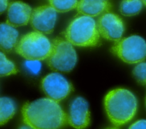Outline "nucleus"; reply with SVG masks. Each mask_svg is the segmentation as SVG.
I'll return each mask as SVG.
<instances>
[{
    "instance_id": "nucleus-1",
    "label": "nucleus",
    "mask_w": 146,
    "mask_h": 129,
    "mask_svg": "<svg viewBox=\"0 0 146 129\" xmlns=\"http://www.w3.org/2000/svg\"><path fill=\"white\" fill-rule=\"evenodd\" d=\"M22 113L24 123L33 128L55 129L68 124L67 114L58 102L48 98L26 103Z\"/></svg>"
},
{
    "instance_id": "nucleus-2",
    "label": "nucleus",
    "mask_w": 146,
    "mask_h": 129,
    "mask_svg": "<svg viewBox=\"0 0 146 129\" xmlns=\"http://www.w3.org/2000/svg\"><path fill=\"white\" fill-rule=\"evenodd\" d=\"M106 114L115 126H121L129 122L137 109V100L135 95L125 88L110 91L104 99Z\"/></svg>"
},
{
    "instance_id": "nucleus-3",
    "label": "nucleus",
    "mask_w": 146,
    "mask_h": 129,
    "mask_svg": "<svg viewBox=\"0 0 146 129\" xmlns=\"http://www.w3.org/2000/svg\"><path fill=\"white\" fill-rule=\"evenodd\" d=\"M64 36L72 45L80 47L95 46L100 39L95 19L84 15L76 17L70 23L64 32Z\"/></svg>"
},
{
    "instance_id": "nucleus-4",
    "label": "nucleus",
    "mask_w": 146,
    "mask_h": 129,
    "mask_svg": "<svg viewBox=\"0 0 146 129\" xmlns=\"http://www.w3.org/2000/svg\"><path fill=\"white\" fill-rule=\"evenodd\" d=\"M15 51L27 60L42 61L48 57L51 42L43 33L31 31L23 35L18 42Z\"/></svg>"
},
{
    "instance_id": "nucleus-5",
    "label": "nucleus",
    "mask_w": 146,
    "mask_h": 129,
    "mask_svg": "<svg viewBox=\"0 0 146 129\" xmlns=\"http://www.w3.org/2000/svg\"><path fill=\"white\" fill-rule=\"evenodd\" d=\"M47 63L49 67L58 72H69L76 65L77 54L70 42L56 38L51 42V49Z\"/></svg>"
},
{
    "instance_id": "nucleus-6",
    "label": "nucleus",
    "mask_w": 146,
    "mask_h": 129,
    "mask_svg": "<svg viewBox=\"0 0 146 129\" xmlns=\"http://www.w3.org/2000/svg\"><path fill=\"white\" fill-rule=\"evenodd\" d=\"M111 50L125 63H138L146 58V42L140 36L133 35L116 41Z\"/></svg>"
},
{
    "instance_id": "nucleus-7",
    "label": "nucleus",
    "mask_w": 146,
    "mask_h": 129,
    "mask_svg": "<svg viewBox=\"0 0 146 129\" xmlns=\"http://www.w3.org/2000/svg\"><path fill=\"white\" fill-rule=\"evenodd\" d=\"M41 86L47 98L58 102L66 98L73 90L71 83L58 72L44 76Z\"/></svg>"
},
{
    "instance_id": "nucleus-8",
    "label": "nucleus",
    "mask_w": 146,
    "mask_h": 129,
    "mask_svg": "<svg viewBox=\"0 0 146 129\" xmlns=\"http://www.w3.org/2000/svg\"><path fill=\"white\" fill-rule=\"evenodd\" d=\"M56 18V11L51 6L46 5L32 10L30 22L35 31L49 34L54 31Z\"/></svg>"
},
{
    "instance_id": "nucleus-9",
    "label": "nucleus",
    "mask_w": 146,
    "mask_h": 129,
    "mask_svg": "<svg viewBox=\"0 0 146 129\" xmlns=\"http://www.w3.org/2000/svg\"><path fill=\"white\" fill-rule=\"evenodd\" d=\"M99 34L104 38L112 41L120 40L124 32V24L117 15L107 12L103 14L96 22Z\"/></svg>"
},
{
    "instance_id": "nucleus-10",
    "label": "nucleus",
    "mask_w": 146,
    "mask_h": 129,
    "mask_svg": "<svg viewBox=\"0 0 146 129\" xmlns=\"http://www.w3.org/2000/svg\"><path fill=\"white\" fill-rule=\"evenodd\" d=\"M68 124L75 128H86L90 123V112L87 100L78 96L71 103L67 114Z\"/></svg>"
},
{
    "instance_id": "nucleus-11",
    "label": "nucleus",
    "mask_w": 146,
    "mask_h": 129,
    "mask_svg": "<svg viewBox=\"0 0 146 129\" xmlns=\"http://www.w3.org/2000/svg\"><path fill=\"white\" fill-rule=\"evenodd\" d=\"M6 23L17 27L26 25L30 21L32 9L27 3L17 1L9 4Z\"/></svg>"
},
{
    "instance_id": "nucleus-12",
    "label": "nucleus",
    "mask_w": 146,
    "mask_h": 129,
    "mask_svg": "<svg viewBox=\"0 0 146 129\" xmlns=\"http://www.w3.org/2000/svg\"><path fill=\"white\" fill-rule=\"evenodd\" d=\"M111 8L110 0H79L76 6L79 13L91 17L109 12Z\"/></svg>"
},
{
    "instance_id": "nucleus-13",
    "label": "nucleus",
    "mask_w": 146,
    "mask_h": 129,
    "mask_svg": "<svg viewBox=\"0 0 146 129\" xmlns=\"http://www.w3.org/2000/svg\"><path fill=\"white\" fill-rule=\"evenodd\" d=\"M19 33L13 26L5 23H0V48L10 51L15 47L18 42Z\"/></svg>"
},
{
    "instance_id": "nucleus-14",
    "label": "nucleus",
    "mask_w": 146,
    "mask_h": 129,
    "mask_svg": "<svg viewBox=\"0 0 146 129\" xmlns=\"http://www.w3.org/2000/svg\"><path fill=\"white\" fill-rule=\"evenodd\" d=\"M16 112L14 102L7 97L0 98V126L8 122Z\"/></svg>"
},
{
    "instance_id": "nucleus-15",
    "label": "nucleus",
    "mask_w": 146,
    "mask_h": 129,
    "mask_svg": "<svg viewBox=\"0 0 146 129\" xmlns=\"http://www.w3.org/2000/svg\"><path fill=\"white\" fill-rule=\"evenodd\" d=\"M143 3L141 0H122L120 4V11L123 15L130 17L139 14Z\"/></svg>"
},
{
    "instance_id": "nucleus-16",
    "label": "nucleus",
    "mask_w": 146,
    "mask_h": 129,
    "mask_svg": "<svg viewBox=\"0 0 146 129\" xmlns=\"http://www.w3.org/2000/svg\"><path fill=\"white\" fill-rule=\"evenodd\" d=\"M18 72L15 64L0 51V77L14 75Z\"/></svg>"
},
{
    "instance_id": "nucleus-17",
    "label": "nucleus",
    "mask_w": 146,
    "mask_h": 129,
    "mask_svg": "<svg viewBox=\"0 0 146 129\" xmlns=\"http://www.w3.org/2000/svg\"><path fill=\"white\" fill-rule=\"evenodd\" d=\"M56 12L65 13L76 7L78 0H48Z\"/></svg>"
},
{
    "instance_id": "nucleus-18",
    "label": "nucleus",
    "mask_w": 146,
    "mask_h": 129,
    "mask_svg": "<svg viewBox=\"0 0 146 129\" xmlns=\"http://www.w3.org/2000/svg\"><path fill=\"white\" fill-rule=\"evenodd\" d=\"M132 74L139 83L146 85V62L138 63L134 67Z\"/></svg>"
},
{
    "instance_id": "nucleus-19",
    "label": "nucleus",
    "mask_w": 146,
    "mask_h": 129,
    "mask_svg": "<svg viewBox=\"0 0 146 129\" xmlns=\"http://www.w3.org/2000/svg\"><path fill=\"white\" fill-rule=\"evenodd\" d=\"M24 65L27 71L34 75L38 74L41 69V63L39 61L27 60Z\"/></svg>"
},
{
    "instance_id": "nucleus-20",
    "label": "nucleus",
    "mask_w": 146,
    "mask_h": 129,
    "mask_svg": "<svg viewBox=\"0 0 146 129\" xmlns=\"http://www.w3.org/2000/svg\"><path fill=\"white\" fill-rule=\"evenodd\" d=\"M129 128H146V120H139L133 123L129 127Z\"/></svg>"
},
{
    "instance_id": "nucleus-21",
    "label": "nucleus",
    "mask_w": 146,
    "mask_h": 129,
    "mask_svg": "<svg viewBox=\"0 0 146 129\" xmlns=\"http://www.w3.org/2000/svg\"><path fill=\"white\" fill-rule=\"evenodd\" d=\"M9 0H0V15L8 7Z\"/></svg>"
},
{
    "instance_id": "nucleus-22",
    "label": "nucleus",
    "mask_w": 146,
    "mask_h": 129,
    "mask_svg": "<svg viewBox=\"0 0 146 129\" xmlns=\"http://www.w3.org/2000/svg\"><path fill=\"white\" fill-rule=\"evenodd\" d=\"M142 1V2L143 3V4L146 6V0H141Z\"/></svg>"
},
{
    "instance_id": "nucleus-23",
    "label": "nucleus",
    "mask_w": 146,
    "mask_h": 129,
    "mask_svg": "<svg viewBox=\"0 0 146 129\" xmlns=\"http://www.w3.org/2000/svg\"><path fill=\"white\" fill-rule=\"evenodd\" d=\"M145 102H146V100H145Z\"/></svg>"
}]
</instances>
